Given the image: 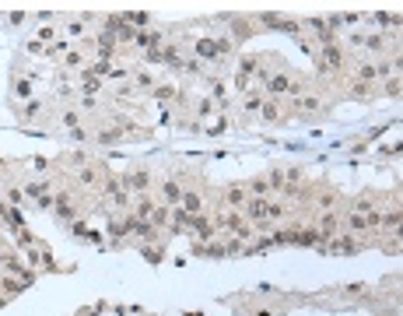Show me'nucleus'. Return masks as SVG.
Returning a JSON list of instances; mask_svg holds the SVG:
<instances>
[{
  "label": "nucleus",
  "instance_id": "1",
  "mask_svg": "<svg viewBox=\"0 0 403 316\" xmlns=\"http://www.w3.org/2000/svg\"><path fill=\"white\" fill-rule=\"evenodd\" d=\"M221 200H224V207H246V200H249V190H246V186H228Z\"/></svg>",
  "mask_w": 403,
  "mask_h": 316
},
{
  "label": "nucleus",
  "instance_id": "2",
  "mask_svg": "<svg viewBox=\"0 0 403 316\" xmlns=\"http://www.w3.org/2000/svg\"><path fill=\"white\" fill-rule=\"evenodd\" d=\"M242 211H246L249 222H260V218H267V200H263V197H249Z\"/></svg>",
  "mask_w": 403,
  "mask_h": 316
},
{
  "label": "nucleus",
  "instance_id": "3",
  "mask_svg": "<svg viewBox=\"0 0 403 316\" xmlns=\"http://www.w3.org/2000/svg\"><path fill=\"white\" fill-rule=\"evenodd\" d=\"M291 98H295V113H319L323 106L316 95H291Z\"/></svg>",
  "mask_w": 403,
  "mask_h": 316
},
{
  "label": "nucleus",
  "instance_id": "4",
  "mask_svg": "<svg viewBox=\"0 0 403 316\" xmlns=\"http://www.w3.org/2000/svg\"><path fill=\"white\" fill-rule=\"evenodd\" d=\"M291 84H295L291 78H284V74H273V78L267 81V91H270V95H291Z\"/></svg>",
  "mask_w": 403,
  "mask_h": 316
},
{
  "label": "nucleus",
  "instance_id": "5",
  "mask_svg": "<svg viewBox=\"0 0 403 316\" xmlns=\"http://www.w3.org/2000/svg\"><path fill=\"white\" fill-rule=\"evenodd\" d=\"M127 186H130L134 193H144V190L151 186V176H147L144 169H140V172H130V176H127Z\"/></svg>",
  "mask_w": 403,
  "mask_h": 316
},
{
  "label": "nucleus",
  "instance_id": "6",
  "mask_svg": "<svg viewBox=\"0 0 403 316\" xmlns=\"http://www.w3.org/2000/svg\"><path fill=\"white\" fill-rule=\"evenodd\" d=\"M179 204H183V211H186V215H200V207H203L200 193H183V197H179Z\"/></svg>",
  "mask_w": 403,
  "mask_h": 316
},
{
  "label": "nucleus",
  "instance_id": "7",
  "mask_svg": "<svg viewBox=\"0 0 403 316\" xmlns=\"http://www.w3.org/2000/svg\"><path fill=\"white\" fill-rule=\"evenodd\" d=\"M134 207H137V215H134V218H140V222H147V218H151V211H154V200L140 193V197L134 200Z\"/></svg>",
  "mask_w": 403,
  "mask_h": 316
},
{
  "label": "nucleus",
  "instance_id": "8",
  "mask_svg": "<svg viewBox=\"0 0 403 316\" xmlns=\"http://www.w3.org/2000/svg\"><path fill=\"white\" fill-rule=\"evenodd\" d=\"M323 71H340V49L336 46L323 49Z\"/></svg>",
  "mask_w": 403,
  "mask_h": 316
},
{
  "label": "nucleus",
  "instance_id": "9",
  "mask_svg": "<svg viewBox=\"0 0 403 316\" xmlns=\"http://www.w3.org/2000/svg\"><path fill=\"white\" fill-rule=\"evenodd\" d=\"M161 193H165V200H168V204H179V197H183V190H179V183H176V179H165Z\"/></svg>",
  "mask_w": 403,
  "mask_h": 316
},
{
  "label": "nucleus",
  "instance_id": "10",
  "mask_svg": "<svg viewBox=\"0 0 403 316\" xmlns=\"http://www.w3.org/2000/svg\"><path fill=\"white\" fill-rule=\"evenodd\" d=\"M190 229H193V232H197L200 239H210V236H214V232H210V225L203 222L200 215H193V218H190Z\"/></svg>",
  "mask_w": 403,
  "mask_h": 316
},
{
  "label": "nucleus",
  "instance_id": "11",
  "mask_svg": "<svg viewBox=\"0 0 403 316\" xmlns=\"http://www.w3.org/2000/svg\"><path fill=\"white\" fill-rule=\"evenodd\" d=\"M330 249H333V253H354V249H358V242H354V239H343V236H336Z\"/></svg>",
  "mask_w": 403,
  "mask_h": 316
},
{
  "label": "nucleus",
  "instance_id": "12",
  "mask_svg": "<svg viewBox=\"0 0 403 316\" xmlns=\"http://www.w3.org/2000/svg\"><path fill=\"white\" fill-rule=\"evenodd\" d=\"M0 288H4L7 295H18V292H25L28 285H25V281H14V278H0Z\"/></svg>",
  "mask_w": 403,
  "mask_h": 316
},
{
  "label": "nucleus",
  "instance_id": "13",
  "mask_svg": "<svg viewBox=\"0 0 403 316\" xmlns=\"http://www.w3.org/2000/svg\"><path fill=\"white\" fill-rule=\"evenodd\" d=\"M379 225H382V229H389V232H400V211L393 207V211H389V215H386Z\"/></svg>",
  "mask_w": 403,
  "mask_h": 316
},
{
  "label": "nucleus",
  "instance_id": "14",
  "mask_svg": "<svg viewBox=\"0 0 403 316\" xmlns=\"http://www.w3.org/2000/svg\"><path fill=\"white\" fill-rule=\"evenodd\" d=\"M14 95H18V98H32V81L18 78L14 81Z\"/></svg>",
  "mask_w": 403,
  "mask_h": 316
},
{
  "label": "nucleus",
  "instance_id": "15",
  "mask_svg": "<svg viewBox=\"0 0 403 316\" xmlns=\"http://www.w3.org/2000/svg\"><path fill=\"white\" fill-rule=\"evenodd\" d=\"M347 225H351V232H361V236L368 232V225H365V218H361V215H351V218H347Z\"/></svg>",
  "mask_w": 403,
  "mask_h": 316
},
{
  "label": "nucleus",
  "instance_id": "16",
  "mask_svg": "<svg viewBox=\"0 0 403 316\" xmlns=\"http://www.w3.org/2000/svg\"><path fill=\"white\" fill-rule=\"evenodd\" d=\"M267 190H270L267 179H253V183H249V197H263Z\"/></svg>",
  "mask_w": 403,
  "mask_h": 316
},
{
  "label": "nucleus",
  "instance_id": "17",
  "mask_svg": "<svg viewBox=\"0 0 403 316\" xmlns=\"http://www.w3.org/2000/svg\"><path fill=\"white\" fill-rule=\"evenodd\" d=\"M60 120H64V127H70V130H77V123H81V113H74V109H67V113H64Z\"/></svg>",
  "mask_w": 403,
  "mask_h": 316
},
{
  "label": "nucleus",
  "instance_id": "18",
  "mask_svg": "<svg viewBox=\"0 0 403 316\" xmlns=\"http://www.w3.org/2000/svg\"><path fill=\"white\" fill-rule=\"evenodd\" d=\"M358 78H361L365 84H368V81L375 78V67H372V64H361V67H358Z\"/></svg>",
  "mask_w": 403,
  "mask_h": 316
},
{
  "label": "nucleus",
  "instance_id": "19",
  "mask_svg": "<svg viewBox=\"0 0 403 316\" xmlns=\"http://www.w3.org/2000/svg\"><path fill=\"white\" fill-rule=\"evenodd\" d=\"M197 53H203V57H214V53H217V46H214V42H207V39H200V42H197Z\"/></svg>",
  "mask_w": 403,
  "mask_h": 316
},
{
  "label": "nucleus",
  "instance_id": "20",
  "mask_svg": "<svg viewBox=\"0 0 403 316\" xmlns=\"http://www.w3.org/2000/svg\"><path fill=\"white\" fill-rule=\"evenodd\" d=\"M77 179H81L84 186H95V179H98V176H95V169H81V176H77Z\"/></svg>",
  "mask_w": 403,
  "mask_h": 316
},
{
  "label": "nucleus",
  "instance_id": "21",
  "mask_svg": "<svg viewBox=\"0 0 403 316\" xmlns=\"http://www.w3.org/2000/svg\"><path fill=\"white\" fill-rule=\"evenodd\" d=\"M263 120H267V123H277V120H280L277 106H263Z\"/></svg>",
  "mask_w": 403,
  "mask_h": 316
},
{
  "label": "nucleus",
  "instance_id": "22",
  "mask_svg": "<svg viewBox=\"0 0 403 316\" xmlns=\"http://www.w3.org/2000/svg\"><path fill=\"white\" fill-rule=\"evenodd\" d=\"M154 95H158V98H172V95H176V88H172V84H158V88H154Z\"/></svg>",
  "mask_w": 403,
  "mask_h": 316
},
{
  "label": "nucleus",
  "instance_id": "23",
  "mask_svg": "<svg viewBox=\"0 0 403 316\" xmlns=\"http://www.w3.org/2000/svg\"><path fill=\"white\" fill-rule=\"evenodd\" d=\"M333 204H336L333 193H323V197H319V207H323V211H333Z\"/></svg>",
  "mask_w": 403,
  "mask_h": 316
},
{
  "label": "nucleus",
  "instance_id": "24",
  "mask_svg": "<svg viewBox=\"0 0 403 316\" xmlns=\"http://www.w3.org/2000/svg\"><path fill=\"white\" fill-rule=\"evenodd\" d=\"M127 21H130V25H137V32H140V28L147 25V14H127Z\"/></svg>",
  "mask_w": 403,
  "mask_h": 316
},
{
  "label": "nucleus",
  "instance_id": "25",
  "mask_svg": "<svg viewBox=\"0 0 403 316\" xmlns=\"http://www.w3.org/2000/svg\"><path fill=\"white\" fill-rule=\"evenodd\" d=\"M267 218H284V204H267Z\"/></svg>",
  "mask_w": 403,
  "mask_h": 316
},
{
  "label": "nucleus",
  "instance_id": "26",
  "mask_svg": "<svg viewBox=\"0 0 403 316\" xmlns=\"http://www.w3.org/2000/svg\"><path fill=\"white\" fill-rule=\"evenodd\" d=\"M246 109H249V113H256V109H263V102H260V95H249V98H246Z\"/></svg>",
  "mask_w": 403,
  "mask_h": 316
},
{
  "label": "nucleus",
  "instance_id": "27",
  "mask_svg": "<svg viewBox=\"0 0 403 316\" xmlns=\"http://www.w3.org/2000/svg\"><path fill=\"white\" fill-rule=\"evenodd\" d=\"M386 95H393V98H396V95H400V78L386 81Z\"/></svg>",
  "mask_w": 403,
  "mask_h": 316
},
{
  "label": "nucleus",
  "instance_id": "28",
  "mask_svg": "<svg viewBox=\"0 0 403 316\" xmlns=\"http://www.w3.org/2000/svg\"><path fill=\"white\" fill-rule=\"evenodd\" d=\"M267 186H284V172H270Z\"/></svg>",
  "mask_w": 403,
  "mask_h": 316
},
{
  "label": "nucleus",
  "instance_id": "29",
  "mask_svg": "<svg viewBox=\"0 0 403 316\" xmlns=\"http://www.w3.org/2000/svg\"><path fill=\"white\" fill-rule=\"evenodd\" d=\"M81 64H84L81 53H67V67H81Z\"/></svg>",
  "mask_w": 403,
  "mask_h": 316
},
{
  "label": "nucleus",
  "instance_id": "30",
  "mask_svg": "<svg viewBox=\"0 0 403 316\" xmlns=\"http://www.w3.org/2000/svg\"><path fill=\"white\" fill-rule=\"evenodd\" d=\"M67 32H70V35H81V32H84V21H70Z\"/></svg>",
  "mask_w": 403,
  "mask_h": 316
},
{
  "label": "nucleus",
  "instance_id": "31",
  "mask_svg": "<svg viewBox=\"0 0 403 316\" xmlns=\"http://www.w3.org/2000/svg\"><path fill=\"white\" fill-rule=\"evenodd\" d=\"M109 236H112V239H120V236H123V225H116V222H109Z\"/></svg>",
  "mask_w": 403,
  "mask_h": 316
},
{
  "label": "nucleus",
  "instance_id": "32",
  "mask_svg": "<svg viewBox=\"0 0 403 316\" xmlns=\"http://www.w3.org/2000/svg\"><path fill=\"white\" fill-rule=\"evenodd\" d=\"M298 179H302V169H291V172H287V183H291V186H295V183H298Z\"/></svg>",
  "mask_w": 403,
  "mask_h": 316
},
{
  "label": "nucleus",
  "instance_id": "33",
  "mask_svg": "<svg viewBox=\"0 0 403 316\" xmlns=\"http://www.w3.org/2000/svg\"><path fill=\"white\" fill-rule=\"evenodd\" d=\"M144 256H147L151 264H158V260H161V253H158V249H144Z\"/></svg>",
  "mask_w": 403,
  "mask_h": 316
}]
</instances>
